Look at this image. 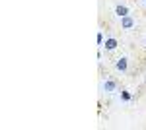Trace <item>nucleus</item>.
Instances as JSON below:
<instances>
[{"instance_id":"nucleus-1","label":"nucleus","mask_w":146,"mask_h":130,"mask_svg":"<svg viewBox=\"0 0 146 130\" xmlns=\"http://www.w3.org/2000/svg\"><path fill=\"white\" fill-rule=\"evenodd\" d=\"M101 47H103L105 51H109V53H111V51H115V49L119 47V41H117L115 37H107V39L103 41V45H101Z\"/></svg>"},{"instance_id":"nucleus-2","label":"nucleus","mask_w":146,"mask_h":130,"mask_svg":"<svg viewBox=\"0 0 146 130\" xmlns=\"http://www.w3.org/2000/svg\"><path fill=\"white\" fill-rule=\"evenodd\" d=\"M115 68H117L119 72H127V70H129V60H127V56L117 58V60H115Z\"/></svg>"},{"instance_id":"nucleus-3","label":"nucleus","mask_w":146,"mask_h":130,"mask_svg":"<svg viewBox=\"0 0 146 130\" xmlns=\"http://www.w3.org/2000/svg\"><path fill=\"white\" fill-rule=\"evenodd\" d=\"M135 20H133V18H131V16H125V18H121V27H123V29H133V27H135Z\"/></svg>"},{"instance_id":"nucleus-4","label":"nucleus","mask_w":146,"mask_h":130,"mask_svg":"<svg viewBox=\"0 0 146 130\" xmlns=\"http://www.w3.org/2000/svg\"><path fill=\"white\" fill-rule=\"evenodd\" d=\"M115 14H117L119 18H125V16H129V8H127L125 4H117V6H115Z\"/></svg>"},{"instance_id":"nucleus-5","label":"nucleus","mask_w":146,"mask_h":130,"mask_svg":"<svg viewBox=\"0 0 146 130\" xmlns=\"http://www.w3.org/2000/svg\"><path fill=\"white\" fill-rule=\"evenodd\" d=\"M115 89H117V82H115V80H105L103 91H115Z\"/></svg>"},{"instance_id":"nucleus-6","label":"nucleus","mask_w":146,"mask_h":130,"mask_svg":"<svg viewBox=\"0 0 146 130\" xmlns=\"http://www.w3.org/2000/svg\"><path fill=\"white\" fill-rule=\"evenodd\" d=\"M121 97H123V101H131V93L129 91H121Z\"/></svg>"},{"instance_id":"nucleus-7","label":"nucleus","mask_w":146,"mask_h":130,"mask_svg":"<svg viewBox=\"0 0 146 130\" xmlns=\"http://www.w3.org/2000/svg\"><path fill=\"white\" fill-rule=\"evenodd\" d=\"M96 39H98V45H100V47H101V45H103V33H98V37H96Z\"/></svg>"},{"instance_id":"nucleus-8","label":"nucleus","mask_w":146,"mask_h":130,"mask_svg":"<svg viewBox=\"0 0 146 130\" xmlns=\"http://www.w3.org/2000/svg\"><path fill=\"white\" fill-rule=\"evenodd\" d=\"M144 47H146V39H144Z\"/></svg>"},{"instance_id":"nucleus-9","label":"nucleus","mask_w":146,"mask_h":130,"mask_svg":"<svg viewBox=\"0 0 146 130\" xmlns=\"http://www.w3.org/2000/svg\"><path fill=\"white\" fill-rule=\"evenodd\" d=\"M144 2H146V0H144Z\"/></svg>"}]
</instances>
